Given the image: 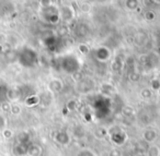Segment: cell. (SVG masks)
<instances>
[{
    "mask_svg": "<svg viewBox=\"0 0 160 156\" xmlns=\"http://www.w3.org/2000/svg\"><path fill=\"white\" fill-rule=\"evenodd\" d=\"M60 18L62 19V21L65 22H70L73 18H75V11L70 6H62L60 8Z\"/></svg>",
    "mask_w": 160,
    "mask_h": 156,
    "instance_id": "1",
    "label": "cell"
},
{
    "mask_svg": "<svg viewBox=\"0 0 160 156\" xmlns=\"http://www.w3.org/2000/svg\"><path fill=\"white\" fill-rule=\"evenodd\" d=\"M142 139L146 141L147 143H152L153 141L157 139V132L152 129H147L142 133Z\"/></svg>",
    "mask_w": 160,
    "mask_h": 156,
    "instance_id": "2",
    "label": "cell"
},
{
    "mask_svg": "<svg viewBox=\"0 0 160 156\" xmlns=\"http://www.w3.org/2000/svg\"><path fill=\"white\" fill-rule=\"evenodd\" d=\"M55 140L62 145H67L70 142V138H69L68 134L65 133V132H58L55 135Z\"/></svg>",
    "mask_w": 160,
    "mask_h": 156,
    "instance_id": "3",
    "label": "cell"
},
{
    "mask_svg": "<svg viewBox=\"0 0 160 156\" xmlns=\"http://www.w3.org/2000/svg\"><path fill=\"white\" fill-rule=\"evenodd\" d=\"M28 153L31 156H40L41 154H42V149H41L38 145L32 144L28 147Z\"/></svg>",
    "mask_w": 160,
    "mask_h": 156,
    "instance_id": "4",
    "label": "cell"
},
{
    "mask_svg": "<svg viewBox=\"0 0 160 156\" xmlns=\"http://www.w3.org/2000/svg\"><path fill=\"white\" fill-rule=\"evenodd\" d=\"M49 86H51L52 91H54V92H59L62 88V83L59 80H54V81L51 82V85Z\"/></svg>",
    "mask_w": 160,
    "mask_h": 156,
    "instance_id": "5",
    "label": "cell"
},
{
    "mask_svg": "<svg viewBox=\"0 0 160 156\" xmlns=\"http://www.w3.org/2000/svg\"><path fill=\"white\" fill-rule=\"evenodd\" d=\"M160 149L156 145H150L148 149V155L149 156H159Z\"/></svg>",
    "mask_w": 160,
    "mask_h": 156,
    "instance_id": "6",
    "label": "cell"
},
{
    "mask_svg": "<svg viewBox=\"0 0 160 156\" xmlns=\"http://www.w3.org/2000/svg\"><path fill=\"white\" fill-rule=\"evenodd\" d=\"M77 156H97V155L94 154L93 151H91V149H81V151L77 154Z\"/></svg>",
    "mask_w": 160,
    "mask_h": 156,
    "instance_id": "7",
    "label": "cell"
},
{
    "mask_svg": "<svg viewBox=\"0 0 160 156\" xmlns=\"http://www.w3.org/2000/svg\"><path fill=\"white\" fill-rule=\"evenodd\" d=\"M104 53H108L105 48H99L98 49V58L101 60H107L110 55H104Z\"/></svg>",
    "mask_w": 160,
    "mask_h": 156,
    "instance_id": "8",
    "label": "cell"
},
{
    "mask_svg": "<svg viewBox=\"0 0 160 156\" xmlns=\"http://www.w3.org/2000/svg\"><path fill=\"white\" fill-rule=\"evenodd\" d=\"M151 86H152V90L155 91H159L160 90V80L155 79L151 82Z\"/></svg>",
    "mask_w": 160,
    "mask_h": 156,
    "instance_id": "9",
    "label": "cell"
},
{
    "mask_svg": "<svg viewBox=\"0 0 160 156\" xmlns=\"http://www.w3.org/2000/svg\"><path fill=\"white\" fill-rule=\"evenodd\" d=\"M140 95H142V97H144V98H150L152 94H151V91H149L148 88H145V90L142 91Z\"/></svg>",
    "mask_w": 160,
    "mask_h": 156,
    "instance_id": "10",
    "label": "cell"
},
{
    "mask_svg": "<svg viewBox=\"0 0 160 156\" xmlns=\"http://www.w3.org/2000/svg\"><path fill=\"white\" fill-rule=\"evenodd\" d=\"M79 50L81 51L82 54H87V53H89V48H88L87 46H86L85 44L83 45H79Z\"/></svg>",
    "mask_w": 160,
    "mask_h": 156,
    "instance_id": "11",
    "label": "cell"
},
{
    "mask_svg": "<svg viewBox=\"0 0 160 156\" xmlns=\"http://www.w3.org/2000/svg\"><path fill=\"white\" fill-rule=\"evenodd\" d=\"M123 112H124V115H126V116H131V115H133V109H132L131 107H125L124 109H123Z\"/></svg>",
    "mask_w": 160,
    "mask_h": 156,
    "instance_id": "12",
    "label": "cell"
},
{
    "mask_svg": "<svg viewBox=\"0 0 160 156\" xmlns=\"http://www.w3.org/2000/svg\"><path fill=\"white\" fill-rule=\"evenodd\" d=\"M6 127V118L2 116H0V129Z\"/></svg>",
    "mask_w": 160,
    "mask_h": 156,
    "instance_id": "13",
    "label": "cell"
},
{
    "mask_svg": "<svg viewBox=\"0 0 160 156\" xmlns=\"http://www.w3.org/2000/svg\"><path fill=\"white\" fill-rule=\"evenodd\" d=\"M110 156H120V152L116 151V149H114V151H112V152H111Z\"/></svg>",
    "mask_w": 160,
    "mask_h": 156,
    "instance_id": "14",
    "label": "cell"
}]
</instances>
